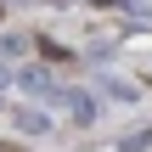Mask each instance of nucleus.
<instances>
[{
  "label": "nucleus",
  "mask_w": 152,
  "mask_h": 152,
  "mask_svg": "<svg viewBox=\"0 0 152 152\" xmlns=\"http://www.w3.org/2000/svg\"><path fill=\"white\" fill-rule=\"evenodd\" d=\"M152 147V130H130V135H124V152H147Z\"/></svg>",
  "instance_id": "39448f33"
},
{
  "label": "nucleus",
  "mask_w": 152,
  "mask_h": 152,
  "mask_svg": "<svg viewBox=\"0 0 152 152\" xmlns=\"http://www.w3.org/2000/svg\"><path fill=\"white\" fill-rule=\"evenodd\" d=\"M17 85H23L28 96H51V73H45V68H17Z\"/></svg>",
  "instance_id": "f03ea898"
},
{
  "label": "nucleus",
  "mask_w": 152,
  "mask_h": 152,
  "mask_svg": "<svg viewBox=\"0 0 152 152\" xmlns=\"http://www.w3.org/2000/svg\"><path fill=\"white\" fill-rule=\"evenodd\" d=\"M17 130H23V135H45V130H51V118H45L39 107H23V113H17Z\"/></svg>",
  "instance_id": "7ed1b4c3"
},
{
  "label": "nucleus",
  "mask_w": 152,
  "mask_h": 152,
  "mask_svg": "<svg viewBox=\"0 0 152 152\" xmlns=\"http://www.w3.org/2000/svg\"><path fill=\"white\" fill-rule=\"evenodd\" d=\"M51 96H56V90H51ZM56 102H62V107H68L79 124H96V96H90V90H62Z\"/></svg>",
  "instance_id": "f257e3e1"
},
{
  "label": "nucleus",
  "mask_w": 152,
  "mask_h": 152,
  "mask_svg": "<svg viewBox=\"0 0 152 152\" xmlns=\"http://www.w3.org/2000/svg\"><path fill=\"white\" fill-rule=\"evenodd\" d=\"M11 79H17V73H11V68H6V62H0V90H6V85H11Z\"/></svg>",
  "instance_id": "423d86ee"
},
{
  "label": "nucleus",
  "mask_w": 152,
  "mask_h": 152,
  "mask_svg": "<svg viewBox=\"0 0 152 152\" xmlns=\"http://www.w3.org/2000/svg\"><path fill=\"white\" fill-rule=\"evenodd\" d=\"M85 6H124V0H85Z\"/></svg>",
  "instance_id": "0eeeda50"
},
{
  "label": "nucleus",
  "mask_w": 152,
  "mask_h": 152,
  "mask_svg": "<svg viewBox=\"0 0 152 152\" xmlns=\"http://www.w3.org/2000/svg\"><path fill=\"white\" fill-rule=\"evenodd\" d=\"M102 90H107V96H118V102H135V85H130V79H113V73H102Z\"/></svg>",
  "instance_id": "20e7f679"
}]
</instances>
